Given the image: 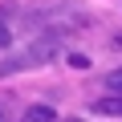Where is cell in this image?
Instances as JSON below:
<instances>
[{
    "instance_id": "cell-3",
    "label": "cell",
    "mask_w": 122,
    "mask_h": 122,
    "mask_svg": "<svg viewBox=\"0 0 122 122\" xmlns=\"http://www.w3.org/2000/svg\"><path fill=\"white\" fill-rule=\"evenodd\" d=\"M20 122H57V110L49 106V102H37V106H29L25 110V118Z\"/></svg>"
},
{
    "instance_id": "cell-7",
    "label": "cell",
    "mask_w": 122,
    "mask_h": 122,
    "mask_svg": "<svg viewBox=\"0 0 122 122\" xmlns=\"http://www.w3.org/2000/svg\"><path fill=\"white\" fill-rule=\"evenodd\" d=\"M65 122H81V118H65Z\"/></svg>"
},
{
    "instance_id": "cell-6",
    "label": "cell",
    "mask_w": 122,
    "mask_h": 122,
    "mask_svg": "<svg viewBox=\"0 0 122 122\" xmlns=\"http://www.w3.org/2000/svg\"><path fill=\"white\" fill-rule=\"evenodd\" d=\"M8 41H12V33H8V25L0 20V49H8Z\"/></svg>"
},
{
    "instance_id": "cell-4",
    "label": "cell",
    "mask_w": 122,
    "mask_h": 122,
    "mask_svg": "<svg viewBox=\"0 0 122 122\" xmlns=\"http://www.w3.org/2000/svg\"><path fill=\"white\" fill-rule=\"evenodd\" d=\"M106 86H110L114 94H122V69H114V73H106Z\"/></svg>"
},
{
    "instance_id": "cell-2",
    "label": "cell",
    "mask_w": 122,
    "mask_h": 122,
    "mask_svg": "<svg viewBox=\"0 0 122 122\" xmlns=\"http://www.w3.org/2000/svg\"><path fill=\"white\" fill-rule=\"evenodd\" d=\"M94 114H106V118H122V94H110V98H98L90 102Z\"/></svg>"
},
{
    "instance_id": "cell-1",
    "label": "cell",
    "mask_w": 122,
    "mask_h": 122,
    "mask_svg": "<svg viewBox=\"0 0 122 122\" xmlns=\"http://www.w3.org/2000/svg\"><path fill=\"white\" fill-rule=\"evenodd\" d=\"M61 49H65V33H61V29H49L45 37L29 41L25 49L0 57V77H12V73H20V69H37V65H45V61L61 57Z\"/></svg>"
},
{
    "instance_id": "cell-5",
    "label": "cell",
    "mask_w": 122,
    "mask_h": 122,
    "mask_svg": "<svg viewBox=\"0 0 122 122\" xmlns=\"http://www.w3.org/2000/svg\"><path fill=\"white\" fill-rule=\"evenodd\" d=\"M69 65H73V69H90V57H86V53H69Z\"/></svg>"
}]
</instances>
